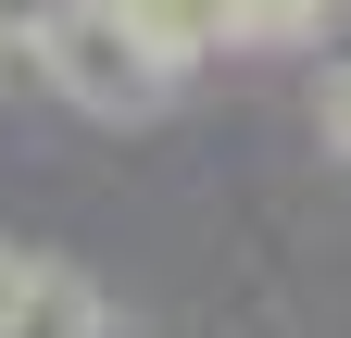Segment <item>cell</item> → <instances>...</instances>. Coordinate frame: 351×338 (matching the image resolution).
Masks as SVG:
<instances>
[{
	"label": "cell",
	"instance_id": "obj_5",
	"mask_svg": "<svg viewBox=\"0 0 351 338\" xmlns=\"http://www.w3.org/2000/svg\"><path fill=\"white\" fill-rule=\"evenodd\" d=\"M314 138L351 163V51H326V75H314Z\"/></svg>",
	"mask_w": 351,
	"mask_h": 338
},
{
	"label": "cell",
	"instance_id": "obj_2",
	"mask_svg": "<svg viewBox=\"0 0 351 338\" xmlns=\"http://www.w3.org/2000/svg\"><path fill=\"white\" fill-rule=\"evenodd\" d=\"M0 338H113V301L88 288V263L0 238Z\"/></svg>",
	"mask_w": 351,
	"mask_h": 338
},
{
	"label": "cell",
	"instance_id": "obj_1",
	"mask_svg": "<svg viewBox=\"0 0 351 338\" xmlns=\"http://www.w3.org/2000/svg\"><path fill=\"white\" fill-rule=\"evenodd\" d=\"M38 88L75 101L88 125H151L189 88V51L151 38L125 0H51V38H38Z\"/></svg>",
	"mask_w": 351,
	"mask_h": 338
},
{
	"label": "cell",
	"instance_id": "obj_4",
	"mask_svg": "<svg viewBox=\"0 0 351 338\" xmlns=\"http://www.w3.org/2000/svg\"><path fill=\"white\" fill-rule=\"evenodd\" d=\"M38 38H51V0H0V101L38 88Z\"/></svg>",
	"mask_w": 351,
	"mask_h": 338
},
{
	"label": "cell",
	"instance_id": "obj_3",
	"mask_svg": "<svg viewBox=\"0 0 351 338\" xmlns=\"http://www.w3.org/2000/svg\"><path fill=\"white\" fill-rule=\"evenodd\" d=\"M326 25H339V0H226V51H301Z\"/></svg>",
	"mask_w": 351,
	"mask_h": 338
}]
</instances>
